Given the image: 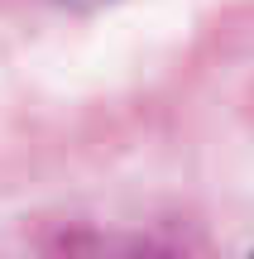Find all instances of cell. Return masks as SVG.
I'll return each mask as SVG.
<instances>
[{
  "instance_id": "1",
  "label": "cell",
  "mask_w": 254,
  "mask_h": 259,
  "mask_svg": "<svg viewBox=\"0 0 254 259\" xmlns=\"http://www.w3.org/2000/svg\"><path fill=\"white\" fill-rule=\"evenodd\" d=\"M48 5H63V10H101V5H115V0H48Z\"/></svg>"
},
{
  "instance_id": "2",
  "label": "cell",
  "mask_w": 254,
  "mask_h": 259,
  "mask_svg": "<svg viewBox=\"0 0 254 259\" xmlns=\"http://www.w3.org/2000/svg\"><path fill=\"white\" fill-rule=\"evenodd\" d=\"M249 259H254V254H249Z\"/></svg>"
}]
</instances>
